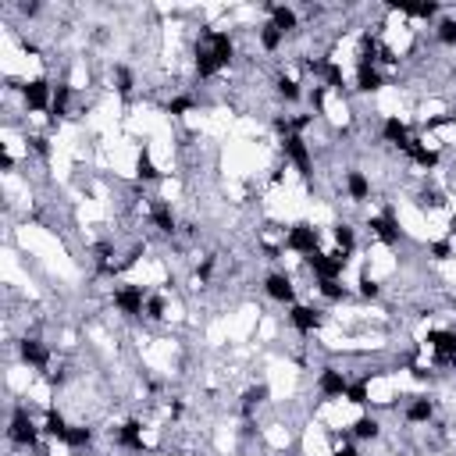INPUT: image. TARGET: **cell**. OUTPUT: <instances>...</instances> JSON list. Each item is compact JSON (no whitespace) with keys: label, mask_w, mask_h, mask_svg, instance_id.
<instances>
[{"label":"cell","mask_w":456,"mask_h":456,"mask_svg":"<svg viewBox=\"0 0 456 456\" xmlns=\"http://www.w3.org/2000/svg\"><path fill=\"white\" fill-rule=\"evenodd\" d=\"M228 61H232V36L228 33H207V40L196 47V75L210 79Z\"/></svg>","instance_id":"cell-1"},{"label":"cell","mask_w":456,"mask_h":456,"mask_svg":"<svg viewBox=\"0 0 456 456\" xmlns=\"http://www.w3.org/2000/svg\"><path fill=\"white\" fill-rule=\"evenodd\" d=\"M8 438H11L15 445H22V449H33V445L40 442V428H36V420L29 417V410H26V406H18V410L11 413Z\"/></svg>","instance_id":"cell-2"},{"label":"cell","mask_w":456,"mask_h":456,"mask_svg":"<svg viewBox=\"0 0 456 456\" xmlns=\"http://www.w3.org/2000/svg\"><path fill=\"white\" fill-rule=\"evenodd\" d=\"M307 264L314 268L317 282H325V278H342V271H346V254H342V250H335V254L314 250V254L307 257Z\"/></svg>","instance_id":"cell-3"},{"label":"cell","mask_w":456,"mask_h":456,"mask_svg":"<svg viewBox=\"0 0 456 456\" xmlns=\"http://www.w3.org/2000/svg\"><path fill=\"white\" fill-rule=\"evenodd\" d=\"M286 246L289 250H296V254H314L317 250V228L314 224H307V221H300V224H293L289 228V236H286Z\"/></svg>","instance_id":"cell-4"},{"label":"cell","mask_w":456,"mask_h":456,"mask_svg":"<svg viewBox=\"0 0 456 456\" xmlns=\"http://www.w3.org/2000/svg\"><path fill=\"white\" fill-rule=\"evenodd\" d=\"M22 100H26L29 111H47V107L54 104L50 82H47V79H29V82L22 86Z\"/></svg>","instance_id":"cell-5"},{"label":"cell","mask_w":456,"mask_h":456,"mask_svg":"<svg viewBox=\"0 0 456 456\" xmlns=\"http://www.w3.org/2000/svg\"><path fill=\"white\" fill-rule=\"evenodd\" d=\"M114 307H118L121 314H129V317L143 314V310H146V293H143V286H121V289L114 293Z\"/></svg>","instance_id":"cell-6"},{"label":"cell","mask_w":456,"mask_h":456,"mask_svg":"<svg viewBox=\"0 0 456 456\" xmlns=\"http://www.w3.org/2000/svg\"><path fill=\"white\" fill-rule=\"evenodd\" d=\"M428 346H431L438 364H456V332L435 328V332H428Z\"/></svg>","instance_id":"cell-7"},{"label":"cell","mask_w":456,"mask_h":456,"mask_svg":"<svg viewBox=\"0 0 456 456\" xmlns=\"http://www.w3.org/2000/svg\"><path fill=\"white\" fill-rule=\"evenodd\" d=\"M346 389H349V381H346V374H342L339 367H325V371L317 374V392H321V396H328V399H346Z\"/></svg>","instance_id":"cell-8"},{"label":"cell","mask_w":456,"mask_h":456,"mask_svg":"<svg viewBox=\"0 0 456 456\" xmlns=\"http://www.w3.org/2000/svg\"><path fill=\"white\" fill-rule=\"evenodd\" d=\"M286 157L300 168V175H310V150H307V139L300 132H289L286 136Z\"/></svg>","instance_id":"cell-9"},{"label":"cell","mask_w":456,"mask_h":456,"mask_svg":"<svg viewBox=\"0 0 456 456\" xmlns=\"http://www.w3.org/2000/svg\"><path fill=\"white\" fill-rule=\"evenodd\" d=\"M18 353H22V364H29V367H36V371H43L47 364H50V349L40 342V339H22L18 342Z\"/></svg>","instance_id":"cell-10"},{"label":"cell","mask_w":456,"mask_h":456,"mask_svg":"<svg viewBox=\"0 0 456 456\" xmlns=\"http://www.w3.org/2000/svg\"><path fill=\"white\" fill-rule=\"evenodd\" d=\"M264 289H268V296L271 300H278V303H293L296 300V289H293V278L289 275H268L264 278Z\"/></svg>","instance_id":"cell-11"},{"label":"cell","mask_w":456,"mask_h":456,"mask_svg":"<svg viewBox=\"0 0 456 456\" xmlns=\"http://www.w3.org/2000/svg\"><path fill=\"white\" fill-rule=\"evenodd\" d=\"M289 321H293V328H296V332L310 335V332L321 325V314H317L314 307H303V303H296V307L289 310Z\"/></svg>","instance_id":"cell-12"},{"label":"cell","mask_w":456,"mask_h":456,"mask_svg":"<svg viewBox=\"0 0 456 456\" xmlns=\"http://www.w3.org/2000/svg\"><path fill=\"white\" fill-rule=\"evenodd\" d=\"M118 445H125V449H132V452H143V449H146V442H143V424H139V420L121 424V428H118Z\"/></svg>","instance_id":"cell-13"},{"label":"cell","mask_w":456,"mask_h":456,"mask_svg":"<svg viewBox=\"0 0 456 456\" xmlns=\"http://www.w3.org/2000/svg\"><path fill=\"white\" fill-rule=\"evenodd\" d=\"M367 228H371V232H374L381 243H389V246H392V243H399V228H396V221H392L389 214L371 217V221H367Z\"/></svg>","instance_id":"cell-14"},{"label":"cell","mask_w":456,"mask_h":456,"mask_svg":"<svg viewBox=\"0 0 456 456\" xmlns=\"http://www.w3.org/2000/svg\"><path fill=\"white\" fill-rule=\"evenodd\" d=\"M431 413H435V403H431L428 396H413L410 406H406V420H410V424H428Z\"/></svg>","instance_id":"cell-15"},{"label":"cell","mask_w":456,"mask_h":456,"mask_svg":"<svg viewBox=\"0 0 456 456\" xmlns=\"http://www.w3.org/2000/svg\"><path fill=\"white\" fill-rule=\"evenodd\" d=\"M346 192H349V200H353V203H364V200L371 196V182H367V175H364V171H349V175H346Z\"/></svg>","instance_id":"cell-16"},{"label":"cell","mask_w":456,"mask_h":456,"mask_svg":"<svg viewBox=\"0 0 456 456\" xmlns=\"http://www.w3.org/2000/svg\"><path fill=\"white\" fill-rule=\"evenodd\" d=\"M268 11H271V26H275L278 33H293V29L300 26V18H296V11H293V8H278V4H268Z\"/></svg>","instance_id":"cell-17"},{"label":"cell","mask_w":456,"mask_h":456,"mask_svg":"<svg viewBox=\"0 0 456 456\" xmlns=\"http://www.w3.org/2000/svg\"><path fill=\"white\" fill-rule=\"evenodd\" d=\"M357 89H364V93L381 89V72H378V65H357Z\"/></svg>","instance_id":"cell-18"},{"label":"cell","mask_w":456,"mask_h":456,"mask_svg":"<svg viewBox=\"0 0 456 456\" xmlns=\"http://www.w3.org/2000/svg\"><path fill=\"white\" fill-rule=\"evenodd\" d=\"M150 221L157 224V232H164V236L175 232V214H171L168 203H153V207H150Z\"/></svg>","instance_id":"cell-19"},{"label":"cell","mask_w":456,"mask_h":456,"mask_svg":"<svg viewBox=\"0 0 456 456\" xmlns=\"http://www.w3.org/2000/svg\"><path fill=\"white\" fill-rule=\"evenodd\" d=\"M68 100H72V86H68V82H58V89H54V104H50L54 121L68 114Z\"/></svg>","instance_id":"cell-20"},{"label":"cell","mask_w":456,"mask_h":456,"mask_svg":"<svg viewBox=\"0 0 456 456\" xmlns=\"http://www.w3.org/2000/svg\"><path fill=\"white\" fill-rule=\"evenodd\" d=\"M385 139H389V143H396V146H406V143H410L406 121H399V118H385Z\"/></svg>","instance_id":"cell-21"},{"label":"cell","mask_w":456,"mask_h":456,"mask_svg":"<svg viewBox=\"0 0 456 456\" xmlns=\"http://www.w3.org/2000/svg\"><path fill=\"white\" fill-rule=\"evenodd\" d=\"M43 431H47L50 438H58V442H65V438H68V424H65V417H61L58 410H50V413H47Z\"/></svg>","instance_id":"cell-22"},{"label":"cell","mask_w":456,"mask_h":456,"mask_svg":"<svg viewBox=\"0 0 456 456\" xmlns=\"http://www.w3.org/2000/svg\"><path fill=\"white\" fill-rule=\"evenodd\" d=\"M353 435H357V438H378V435H381V424H378L374 417H360V420L353 424Z\"/></svg>","instance_id":"cell-23"},{"label":"cell","mask_w":456,"mask_h":456,"mask_svg":"<svg viewBox=\"0 0 456 456\" xmlns=\"http://www.w3.org/2000/svg\"><path fill=\"white\" fill-rule=\"evenodd\" d=\"M282 40H286V33H278L271 22L261 29V47H264V50H278V47H282Z\"/></svg>","instance_id":"cell-24"},{"label":"cell","mask_w":456,"mask_h":456,"mask_svg":"<svg viewBox=\"0 0 456 456\" xmlns=\"http://www.w3.org/2000/svg\"><path fill=\"white\" fill-rule=\"evenodd\" d=\"M346 399H349L353 406H364V403L371 399V389H367V381H349V389H346Z\"/></svg>","instance_id":"cell-25"},{"label":"cell","mask_w":456,"mask_h":456,"mask_svg":"<svg viewBox=\"0 0 456 456\" xmlns=\"http://www.w3.org/2000/svg\"><path fill=\"white\" fill-rule=\"evenodd\" d=\"M93 442V431L89 428H68V438H65V445H72V449H82V445H89Z\"/></svg>","instance_id":"cell-26"},{"label":"cell","mask_w":456,"mask_h":456,"mask_svg":"<svg viewBox=\"0 0 456 456\" xmlns=\"http://www.w3.org/2000/svg\"><path fill=\"white\" fill-rule=\"evenodd\" d=\"M399 11L410 15V18H431L438 11V4H431V0H428V4H399Z\"/></svg>","instance_id":"cell-27"},{"label":"cell","mask_w":456,"mask_h":456,"mask_svg":"<svg viewBox=\"0 0 456 456\" xmlns=\"http://www.w3.org/2000/svg\"><path fill=\"white\" fill-rule=\"evenodd\" d=\"M136 175H139L143 182H157V178H161V171L153 168V161H150L146 153H139V161H136Z\"/></svg>","instance_id":"cell-28"},{"label":"cell","mask_w":456,"mask_h":456,"mask_svg":"<svg viewBox=\"0 0 456 456\" xmlns=\"http://www.w3.org/2000/svg\"><path fill=\"white\" fill-rule=\"evenodd\" d=\"M317 289H321V296H328V300H346V286H342L339 278H325V282H317Z\"/></svg>","instance_id":"cell-29"},{"label":"cell","mask_w":456,"mask_h":456,"mask_svg":"<svg viewBox=\"0 0 456 456\" xmlns=\"http://www.w3.org/2000/svg\"><path fill=\"white\" fill-rule=\"evenodd\" d=\"M438 43L456 47V18H445V22L438 26Z\"/></svg>","instance_id":"cell-30"},{"label":"cell","mask_w":456,"mask_h":456,"mask_svg":"<svg viewBox=\"0 0 456 456\" xmlns=\"http://www.w3.org/2000/svg\"><path fill=\"white\" fill-rule=\"evenodd\" d=\"M335 243H339L342 254L353 250V228H349V224H339V228H335Z\"/></svg>","instance_id":"cell-31"},{"label":"cell","mask_w":456,"mask_h":456,"mask_svg":"<svg viewBox=\"0 0 456 456\" xmlns=\"http://www.w3.org/2000/svg\"><path fill=\"white\" fill-rule=\"evenodd\" d=\"M150 321H161L164 317V300L161 296H146V310H143Z\"/></svg>","instance_id":"cell-32"},{"label":"cell","mask_w":456,"mask_h":456,"mask_svg":"<svg viewBox=\"0 0 456 456\" xmlns=\"http://www.w3.org/2000/svg\"><path fill=\"white\" fill-rule=\"evenodd\" d=\"M264 399H268V385H254V389L246 392V403H243V406H246V410H254V406H261Z\"/></svg>","instance_id":"cell-33"},{"label":"cell","mask_w":456,"mask_h":456,"mask_svg":"<svg viewBox=\"0 0 456 456\" xmlns=\"http://www.w3.org/2000/svg\"><path fill=\"white\" fill-rule=\"evenodd\" d=\"M185 111H192V97H175V100L168 104V114H175V118H182Z\"/></svg>","instance_id":"cell-34"},{"label":"cell","mask_w":456,"mask_h":456,"mask_svg":"<svg viewBox=\"0 0 456 456\" xmlns=\"http://www.w3.org/2000/svg\"><path fill=\"white\" fill-rule=\"evenodd\" d=\"M278 93H282L286 100H296V97H300V86H296L293 79H278Z\"/></svg>","instance_id":"cell-35"},{"label":"cell","mask_w":456,"mask_h":456,"mask_svg":"<svg viewBox=\"0 0 456 456\" xmlns=\"http://www.w3.org/2000/svg\"><path fill=\"white\" fill-rule=\"evenodd\" d=\"M360 293H364V296H367V300H374V296H378V282H374V278H367V275H364V278H360Z\"/></svg>","instance_id":"cell-36"},{"label":"cell","mask_w":456,"mask_h":456,"mask_svg":"<svg viewBox=\"0 0 456 456\" xmlns=\"http://www.w3.org/2000/svg\"><path fill=\"white\" fill-rule=\"evenodd\" d=\"M132 89V75H129V68H118V93H129Z\"/></svg>","instance_id":"cell-37"},{"label":"cell","mask_w":456,"mask_h":456,"mask_svg":"<svg viewBox=\"0 0 456 456\" xmlns=\"http://www.w3.org/2000/svg\"><path fill=\"white\" fill-rule=\"evenodd\" d=\"M332 456H360V452H357L353 445H335V452H332Z\"/></svg>","instance_id":"cell-38"}]
</instances>
